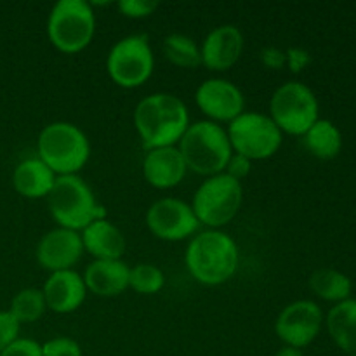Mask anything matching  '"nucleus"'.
Masks as SVG:
<instances>
[{
    "instance_id": "obj_1",
    "label": "nucleus",
    "mask_w": 356,
    "mask_h": 356,
    "mask_svg": "<svg viewBox=\"0 0 356 356\" xmlns=\"http://www.w3.org/2000/svg\"><path fill=\"white\" fill-rule=\"evenodd\" d=\"M134 127L146 152L177 146L190 127V113L184 101L177 96L155 92L136 104Z\"/></svg>"
},
{
    "instance_id": "obj_2",
    "label": "nucleus",
    "mask_w": 356,
    "mask_h": 356,
    "mask_svg": "<svg viewBox=\"0 0 356 356\" xmlns=\"http://www.w3.org/2000/svg\"><path fill=\"white\" fill-rule=\"evenodd\" d=\"M238 245L221 229H205L191 236L184 254V264L191 277L202 285L226 284L238 270Z\"/></svg>"
},
{
    "instance_id": "obj_3",
    "label": "nucleus",
    "mask_w": 356,
    "mask_h": 356,
    "mask_svg": "<svg viewBox=\"0 0 356 356\" xmlns=\"http://www.w3.org/2000/svg\"><path fill=\"white\" fill-rule=\"evenodd\" d=\"M177 149L183 155L188 170L205 177L225 172L233 155L226 129L211 120L190 124Z\"/></svg>"
},
{
    "instance_id": "obj_4",
    "label": "nucleus",
    "mask_w": 356,
    "mask_h": 356,
    "mask_svg": "<svg viewBox=\"0 0 356 356\" xmlns=\"http://www.w3.org/2000/svg\"><path fill=\"white\" fill-rule=\"evenodd\" d=\"M37 152L56 176H75L89 162L90 143L72 122H52L38 134Z\"/></svg>"
},
{
    "instance_id": "obj_5",
    "label": "nucleus",
    "mask_w": 356,
    "mask_h": 356,
    "mask_svg": "<svg viewBox=\"0 0 356 356\" xmlns=\"http://www.w3.org/2000/svg\"><path fill=\"white\" fill-rule=\"evenodd\" d=\"M49 212L58 226L82 232L96 219L106 218V211L97 202L92 188L79 176H58L47 195Z\"/></svg>"
},
{
    "instance_id": "obj_6",
    "label": "nucleus",
    "mask_w": 356,
    "mask_h": 356,
    "mask_svg": "<svg viewBox=\"0 0 356 356\" xmlns=\"http://www.w3.org/2000/svg\"><path fill=\"white\" fill-rule=\"evenodd\" d=\"M49 42L65 54L87 49L96 35V13L87 0H59L47 17Z\"/></svg>"
},
{
    "instance_id": "obj_7",
    "label": "nucleus",
    "mask_w": 356,
    "mask_h": 356,
    "mask_svg": "<svg viewBox=\"0 0 356 356\" xmlns=\"http://www.w3.org/2000/svg\"><path fill=\"white\" fill-rule=\"evenodd\" d=\"M242 202V183L226 172H221L205 177L204 183L195 191L191 209L200 226H207V229H221L236 218Z\"/></svg>"
},
{
    "instance_id": "obj_8",
    "label": "nucleus",
    "mask_w": 356,
    "mask_h": 356,
    "mask_svg": "<svg viewBox=\"0 0 356 356\" xmlns=\"http://www.w3.org/2000/svg\"><path fill=\"white\" fill-rule=\"evenodd\" d=\"M268 115L282 132L302 136L318 120V99L306 83L291 80L273 92Z\"/></svg>"
},
{
    "instance_id": "obj_9",
    "label": "nucleus",
    "mask_w": 356,
    "mask_h": 356,
    "mask_svg": "<svg viewBox=\"0 0 356 356\" xmlns=\"http://www.w3.org/2000/svg\"><path fill=\"white\" fill-rule=\"evenodd\" d=\"M228 138L233 153L254 160L271 159L280 149L284 132L277 127L270 115L257 111H243L238 118L228 124Z\"/></svg>"
},
{
    "instance_id": "obj_10",
    "label": "nucleus",
    "mask_w": 356,
    "mask_h": 356,
    "mask_svg": "<svg viewBox=\"0 0 356 356\" xmlns=\"http://www.w3.org/2000/svg\"><path fill=\"white\" fill-rule=\"evenodd\" d=\"M110 79L124 89H136L149 80L155 70V56L146 35H129L110 49L106 58Z\"/></svg>"
},
{
    "instance_id": "obj_11",
    "label": "nucleus",
    "mask_w": 356,
    "mask_h": 356,
    "mask_svg": "<svg viewBox=\"0 0 356 356\" xmlns=\"http://www.w3.org/2000/svg\"><path fill=\"white\" fill-rule=\"evenodd\" d=\"M146 226L156 238L165 242L191 238L200 229V222L191 205L174 197H163L149 205L146 212Z\"/></svg>"
},
{
    "instance_id": "obj_12",
    "label": "nucleus",
    "mask_w": 356,
    "mask_h": 356,
    "mask_svg": "<svg viewBox=\"0 0 356 356\" xmlns=\"http://www.w3.org/2000/svg\"><path fill=\"white\" fill-rule=\"evenodd\" d=\"M322 323L323 313L320 306L308 299H301L282 309L275 322V332L285 346L302 350L316 339Z\"/></svg>"
},
{
    "instance_id": "obj_13",
    "label": "nucleus",
    "mask_w": 356,
    "mask_h": 356,
    "mask_svg": "<svg viewBox=\"0 0 356 356\" xmlns=\"http://www.w3.org/2000/svg\"><path fill=\"white\" fill-rule=\"evenodd\" d=\"M198 110L214 124H232L245 111V97L240 87L226 79H207L195 92Z\"/></svg>"
},
{
    "instance_id": "obj_14",
    "label": "nucleus",
    "mask_w": 356,
    "mask_h": 356,
    "mask_svg": "<svg viewBox=\"0 0 356 356\" xmlns=\"http://www.w3.org/2000/svg\"><path fill=\"white\" fill-rule=\"evenodd\" d=\"M83 243L80 232L58 226L40 238L37 245V261L44 270L56 271L73 270L83 256Z\"/></svg>"
},
{
    "instance_id": "obj_15",
    "label": "nucleus",
    "mask_w": 356,
    "mask_h": 356,
    "mask_svg": "<svg viewBox=\"0 0 356 356\" xmlns=\"http://www.w3.org/2000/svg\"><path fill=\"white\" fill-rule=\"evenodd\" d=\"M245 38L235 24H221L205 35L200 44L202 66L211 72H226L242 58Z\"/></svg>"
},
{
    "instance_id": "obj_16",
    "label": "nucleus",
    "mask_w": 356,
    "mask_h": 356,
    "mask_svg": "<svg viewBox=\"0 0 356 356\" xmlns=\"http://www.w3.org/2000/svg\"><path fill=\"white\" fill-rule=\"evenodd\" d=\"M42 292H44L47 309L59 315L76 312L87 298L86 282L82 275L76 273L75 270L51 273V277L45 280Z\"/></svg>"
},
{
    "instance_id": "obj_17",
    "label": "nucleus",
    "mask_w": 356,
    "mask_h": 356,
    "mask_svg": "<svg viewBox=\"0 0 356 356\" xmlns=\"http://www.w3.org/2000/svg\"><path fill=\"white\" fill-rule=\"evenodd\" d=\"M188 167L177 146L148 149L143 160V176L156 190H170L186 177Z\"/></svg>"
},
{
    "instance_id": "obj_18",
    "label": "nucleus",
    "mask_w": 356,
    "mask_h": 356,
    "mask_svg": "<svg viewBox=\"0 0 356 356\" xmlns=\"http://www.w3.org/2000/svg\"><path fill=\"white\" fill-rule=\"evenodd\" d=\"M83 250L94 257V261L122 259L127 249L125 235L118 226L106 218L96 219L80 232Z\"/></svg>"
},
{
    "instance_id": "obj_19",
    "label": "nucleus",
    "mask_w": 356,
    "mask_h": 356,
    "mask_svg": "<svg viewBox=\"0 0 356 356\" xmlns=\"http://www.w3.org/2000/svg\"><path fill=\"white\" fill-rule=\"evenodd\" d=\"M129 271L131 268L122 259L92 261L82 277L87 292L99 298H115L129 289Z\"/></svg>"
},
{
    "instance_id": "obj_20",
    "label": "nucleus",
    "mask_w": 356,
    "mask_h": 356,
    "mask_svg": "<svg viewBox=\"0 0 356 356\" xmlns=\"http://www.w3.org/2000/svg\"><path fill=\"white\" fill-rule=\"evenodd\" d=\"M56 176L38 156L26 159L13 172V186L24 198H47L54 186Z\"/></svg>"
},
{
    "instance_id": "obj_21",
    "label": "nucleus",
    "mask_w": 356,
    "mask_h": 356,
    "mask_svg": "<svg viewBox=\"0 0 356 356\" xmlns=\"http://www.w3.org/2000/svg\"><path fill=\"white\" fill-rule=\"evenodd\" d=\"M327 330L346 355L356 356V299L337 302L327 315Z\"/></svg>"
},
{
    "instance_id": "obj_22",
    "label": "nucleus",
    "mask_w": 356,
    "mask_h": 356,
    "mask_svg": "<svg viewBox=\"0 0 356 356\" xmlns=\"http://www.w3.org/2000/svg\"><path fill=\"white\" fill-rule=\"evenodd\" d=\"M301 138L308 153L320 160L336 159L343 148V134L330 120L318 118Z\"/></svg>"
},
{
    "instance_id": "obj_23",
    "label": "nucleus",
    "mask_w": 356,
    "mask_h": 356,
    "mask_svg": "<svg viewBox=\"0 0 356 356\" xmlns=\"http://www.w3.org/2000/svg\"><path fill=\"white\" fill-rule=\"evenodd\" d=\"M351 280L341 271L332 270V268H320L313 271L309 277V289L313 294L322 298L323 301L330 302H343L350 299L351 294Z\"/></svg>"
},
{
    "instance_id": "obj_24",
    "label": "nucleus",
    "mask_w": 356,
    "mask_h": 356,
    "mask_svg": "<svg viewBox=\"0 0 356 356\" xmlns=\"http://www.w3.org/2000/svg\"><path fill=\"white\" fill-rule=\"evenodd\" d=\"M163 56L167 61L183 70H195L202 66L200 45L195 38L184 33H170L163 38Z\"/></svg>"
},
{
    "instance_id": "obj_25",
    "label": "nucleus",
    "mask_w": 356,
    "mask_h": 356,
    "mask_svg": "<svg viewBox=\"0 0 356 356\" xmlns=\"http://www.w3.org/2000/svg\"><path fill=\"white\" fill-rule=\"evenodd\" d=\"M47 305L42 289L28 287L17 292L10 301L9 312L19 323H35L44 316Z\"/></svg>"
},
{
    "instance_id": "obj_26",
    "label": "nucleus",
    "mask_w": 356,
    "mask_h": 356,
    "mask_svg": "<svg viewBox=\"0 0 356 356\" xmlns=\"http://www.w3.org/2000/svg\"><path fill=\"white\" fill-rule=\"evenodd\" d=\"M165 285V275L159 266L139 263L129 271V287L143 296L159 294Z\"/></svg>"
},
{
    "instance_id": "obj_27",
    "label": "nucleus",
    "mask_w": 356,
    "mask_h": 356,
    "mask_svg": "<svg viewBox=\"0 0 356 356\" xmlns=\"http://www.w3.org/2000/svg\"><path fill=\"white\" fill-rule=\"evenodd\" d=\"M44 356H83L82 346L72 337H54L42 344Z\"/></svg>"
},
{
    "instance_id": "obj_28",
    "label": "nucleus",
    "mask_w": 356,
    "mask_h": 356,
    "mask_svg": "<svg viewBox=\"0 0 356 356\" xmlns=\"http://www.w3.org/2000/svg\"><path fill=\"white\" fill-rule=\"evenodd\" d=\"M117 7L125 17L143 19V17L152 16L159 9V2L156 0H120Z\"/></svg>"
},
{
    "instance_id": "obj_29",
    "label": "nucleus",
    "mask_w": 356,
    "mask_h": 356,
    "mask_svg": "<svg viewBox=\"0 0 356 356\" xmlns=\"http://www.w3.org/2000/svg\"><path fill=\"white\" fill-rule=\"evenodd\" d=\"M19 329L21 323L14 318V315L9 309L0 312V351H3L14 341L19 339Z\"/></svg>"
},
{
    "instance_id": "obj_30",
    "label": "nucleus",
    "mask_w": 356,
    "mask_h": 356,
    "mask_svg": "<svg viewBox=\"0 0 356 356\" xmlns=\"http://www.w3.org/2000/svg\"><path fill=\"white\" fill-rule=\"evenodd\" d=\"M0 356H44V353H42L40 343L33 339H26V337H19L10 346L0 351Z\"/></svg>"
},
{
    "instance_id": "obj_31",
    "label": "nucleus",
    "mask_w": 356,
    "mask_h": 356,
    "mask_svg": "<svg viewBox=\"0 0 356 356\" xmlns=\"http://www.w3.org/2000/svg\"><path fill=\"white\" fill-rule=\"evenodd\" d=\"M250 169H252V162H250L249 159L233 153L232 159H229V162H228V165H226L225 172L228 174V176H232L233 179H236L242 183L243 177H247L250 174Z\"/></svg>"
},
{
    "instance_id": "obj_32",
    "label": "nucleus",
    "mask_w": 356,
    "mask_h": 356,
    "mask_svg": "<svg viewBox=\"0 0 356 356\" xmlns=\"http://www.w3.org/2000/svg\"><path fill=\"white\" fill-rule=\"evenodd\" d=\"M261 61L264 66L271 70H282L284 66H287V58H285V52L280 51L277 47H264L259 54Z\"/></svg>"
},
{
    "instance_id": "obj_33",
    "label": "nucleus",
    "mask_w": 356,
    "mask_h": 356,
    "mask_svg": "<svg viewBox=\"0 0 356 356\" xmlns=\"http://www.w3.org/2000/svg\"><path fill=\"white\" fill-rule=\"evenodd\" d=\"M285 58H287V66L294 73L305 70L306 66L309 65V61H312V58H309L308 52H306L305 49H299V47L289 49V51L285 52Z\"/></svg>"
},
{
    "instance_id": "obj_34",
    "label": "nucleus",
    "mask_w": 356,
    "mask_h": 356,
    "mask_svg": "<svg viewBox=\"0 0 356 356\" xmlns=\"http://www.w3.org/2000/svg\"><path fill=\"white\" fill-rule=\"evenodd\" d=\"M275 356H305V353H302V350H296V348L284 346V348H280L277 353H275Z\"/></svg>"
}]
</instances>
